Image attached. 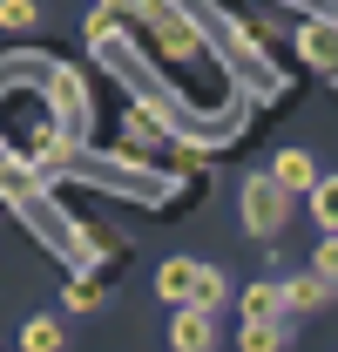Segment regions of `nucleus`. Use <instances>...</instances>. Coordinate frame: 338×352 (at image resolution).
Returning <instances> with one entry per match:
<instances>
[{
    "label": "nucleus",
    "mask_w": 338,
    "mask_h": 352,
    "mask_svg": "<svg viewBox=\"0 0 338 352\" xmlns=\"http://www.w3.org/2000/svg\"><path fill=\"white\" fill-rule=\"evenodd\" d=\"M169 352H216V311L176 305V318H169Z\"/></svg>",
    "instance_id": "obj_5"
},
{
    "label": "nucleus",
    "mask_w": 338,
    "mask_h": 352,
    "mask_svg": "<svg viewBox=\"0 0 338 352\" xmlns=\"http://www.w3.org/2000/svg\"><path fill=\"white\" fill-rule=\"evenodd\" d=\"M237 346H244V352H284V346H291V325H284V318H278V325H244Z\"/></svg>",
    "instance_id": "obj_12"
},
{
    "label": "nucleus",
    "mask_w": 338,
    "mask_h": 352,
    "mask_svg": "<svg viewBox=\"0 0 338 352\" xmlns=\"http://www.w3.org/2000/svg\"><path fill=\"white\" fill-rule=\"evenodd\" d=\"M271 176H278L291 197H297V190H318V163H311L304 149H278V156H271Z\"/></svg>",
    "instance_id": "obj_8"
},
{
    "label": "nucleus",
    "mask_w": 338,
    "mask_h": 352,
    "mask_svg": "<svg viewBox=\"0 0 338 352\" xmlns=\"http://www.w3.org/2000/svg\"><path fill=\"white\" fill-rule=\"evenodd\" d=\"M68 346V332H61V325H54V318H27V325H21V352H61Z\"/></svg>",
    "instance_id": "obj_11"
},
{
    "label": "nucleus",
    "mask_w": 338,
    "mask_h": 352,
    "mask_svg": "<svg viewBox=\"0 0 338 352\" xmlns=\"http://www.w3.org/2000/svg\"><path fill=\"white\" fill-rule=\"evenodd\" d=\"M0 28H14V34L21 28H41V7L34 0H0Z\"/></svg>",
    "instance_id": "obj_14"
},
{
    "label": "nucleus",
    "mask_w": 338,
    "mask_h": 352,
    "mask_svg": "<svg viewBox=\"0 0 338 352\" xmlns=\"http://www.w3.org/2000/svg\"><path fill=\"white\" fill-rule=\"evenodd\" d=\"M223 298H230V278H223V264H203V271H196V292H190V305H196V311H216Z\"/></svg>",
    "instance_id": "obj_10"
},
{
    "label": "nucleus",
    "mask_w": 338,
    "mask_h": 352,
    "mask_svg": "<svg viewBox=\"0 0 338 352\" xmlns=\"http://www.w3.org/2000/svg\"><path fill=\"white\" fill-rule=\"evenodd\" d=\"M142 28L156 34V47H163L169 61H196V54H203V34L190 28V14H183L176 0H156V14H149Z\"/></svg>",
    "instance_id": "obj_3"
},
{
    "label": "nucleus",
    "mask_w": 338,
    "mask_h": 352,
    "mask_svg": "<svg viewBox=\"0 0 338 352\" xmlns=\"http://www.w3.org/2000/svg\"><path fill=\"white\" fill-rule=\"evenodd\" d=\"M196 271H203L196 258H163V271H156V292H163L169 305H190V292H196Z\"/></svg>",
    "instance_id": "obj_7"
},
{
    "label": "nucleus",
    "mask_w": 338,
    "mask_h": 352,
    "mask_svg": "<svg viewBox=\"0 0 338 352\" xmlns=\"http://www.w3.org/2000/svg\"><path fill=\"white\" fill-rule=\"evenodd\" d=\"M311 271H318V278H325V285L338 292V237H325V244L311 251Z\"/></svg>",
    "instance_id": "obj_15"
},
{
    "label": "nucleus",
    "mask_w": 338,
    "mask_h": 352,
    "mask_svg": "<svg viewBox=\"0 0 338 352\" xmlns=\"http://www.w3.org/2000/svg\"><path fill=\"white\" fill-rule=\"evenodd\" d=\"M311 217L325 237H338V176H318V190H311Z\"/></svg>",
    "instance_id": "obj_13"
},
{
    "label": "nucleus",
    "mask_w": 338,
    "mask_h": 352,
    "mask_svg": "<svg viewBox=\"0 0 338 352\" xmlns=\"http://www.w3.org/2000/svg\"><path fill=\"white\" fill-rule=\"evenodd\" d=\"M237 210H244V230H251L257 244H271V237H284V223H291V190L271 170H257L251 183L237 190Z\"/></svg>",
    "instance_id": "obj_2"
},
{
    "label": "nucleus",
    "mask_w": 338,
    "mask_h": 352,
    "mask_svg": "<svg viewBox=\"0 0 338 352\" xmlns=\"http://www.w3.org/2000/svg\"><path fill=\"white\" fill-rule=\"evenodd\" d=\"M297 54H304L325 82H338V21L332 14H311V21L297 28Z\"/></svg>",
    "instance_id": "obj_4"
},
{
    "label": "nucleus",
    "mask_w": 338,
    "mask_h": 352,
    "mask_svg": "<svg viewBox=\"0 0 338 352\" xmlns=\"http://www.w3.org/2000/svg\"><path fill=\"white\" fill-rule=\"evenodd\" d=\"M237 311H244V325H278V318H291V305H284V278H257L251 292L237 298Z\"/></svg>",
    "instance_id": "obj_6"
},
{
    "label": "nucleus",
    "mask_w": 338,
    "mask_h": 352,
    "mask_svg": "<svg viewBox=\"0 0 338 352\" xmlns=\"http://www.w3.org/2000/svg\"><path fill=\"white\" fill-rule=\"evenodd\" d=\"M284 305H291V311H325V305H332V285H325L318 271H304V278H284Z\"/></svg>",
    "instance_id": "obj_9"
},
{
    "label": "nucleus",
    "mask_w": 338,
    "mask_h": 352,
    "mask_svg": "<svg viewBox=\"0 0 338 352\" xmlns=\"http://www.w3.org/2000/svg\"><path fill=\"white\" fill-rule=\"evenodd\" d=\"M95 305H102V292H95L88 278H75V285H68V311H95Z\"/></svg>",
    "instance_id": "obj_16"
},
{
    "label": "nucleus",
    "mask_w": 338,
    "mask_h": 352,
    "mask_svg": "<svg viewBox=\"0 0 338 352\" xmlns=\"http://www.w3.org/2000/svg\"><path fill=\"white\" fill-rule=\"evenodd\" d=\"M176 7L190 14V28H196L203 41H216V47H223V61H230V68H237V75H244V82H251L257 95H271V102L284 95V75H278V68L264 61V47L251 41V28H244V21H230V14H216L210 0H176Z\"/></svg>",
    "instance_id": "obj_1"
}]
</instances>
